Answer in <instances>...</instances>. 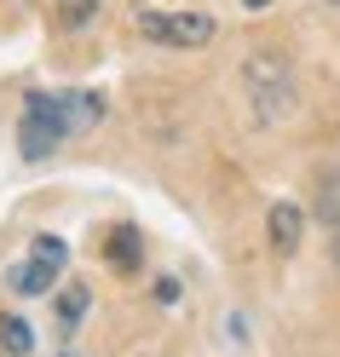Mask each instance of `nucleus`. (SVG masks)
<instances>
[{
    "mask_svg": "<svg viewBox=\"0 0 340 357\" xmlns=\"http://www.w3.org/2000/svg\"><path fill=\"white\" fill-rule=\"evenodd\" d=\"M104 116L98 93H24V116H17V150L24 162H47V155L75 139V132H93Z\"/></svg>",
    "mask_w": 340,
    "mask_h": 357,
    "instance_id": "nucleus-1",
    "label": "nucleus"
},
{
    "mask_svg": "<svg viewBox=\"0 0 340 357\" xmlns=\"http://www.w3.org/2000/svg\"><path fill=\"white\" fill-rule=\"evenodd\" d=\"M242 86H248V98H254L260 121H277L283 109L294 104V70L283 63V52H271V47H260L254 58L242 63Z\"/></svg>",
    "mask_w": 340,
    "mask_h": 357,
    "instance_id": "nucleus-2",
    "label": "nucleus"
},
{
    "mask_svg": "<svg viewBox=\"0 0 340 357\" xmlns=\"http://www.w3.org/2000/svg\"><path fill=\"white\" fill-rule=\"evenodd\" d=\"M64 259H70L64 236H35L29 242V259L6 271V288H12V294H47V288L64 277Z\"/></svg>",
    "mask_w": 340,
    "mask_h": 357,
    "instance_id": "nucleus-3",
    "label": "nucleus"
},
{
    "mask_svg": "<svg viewBox=\"0 0 340 357\" xmlns=\"http://www.w3.org/2000/svg\"><path fill=\"white\" fill-rule=\"evenodd\" d=\"M139 35L162 40V47H208L214 17L208 12H139Z\"/></svg>",
    "mask_w": 340,
    "mask_h": 357,
    "instance_id": "nucleus-4",
    "label": "nucleus"
},
{
    "mask_svg": "<svg viewBox=\"0 0 340 357\" xmlns=\"http://www.w3.org/2000/svg\"><path fill=\"white\" fill-rule=\"evenodd\" d=\"M265 225H271V248H277V254H294V248H300V231H306V219H300V208H294V202H277Z\"/></svg>",
    "mask_w": 340,
    "mask_h": 357,
    "instance_id": "nucleus-5",
    "label": "nucleus"
},
{
    "mask_svg": "<svg viewBox=\"0 0 340 357\" xmlns=\"http://www.w3.org/2000/svg\"><path fill=\"white\" fill-rule=\"evenodd\" d=\"M139 254H145V242H139V231H133V225L110 231V242H104V259L116 265V271H139Z\"/></svg>",
    "mask_w": 340,
    "mask_h": 357,
    "instance_id": "nucleus-6",
    "label": "nucleus"
},
{
    "mask_svg": "<svg viewBox=\"0 0 340 357\" xmlns=\"http://www.w3.org/2000/svg\"><path fill=\"white\" fill-rule=\"evenodd\" d=\"M87 305H93V300H87V288H81V282H70V288L58 294V328L70 334V328H75V323L87 317Z\"/></svg>",
    "mask_w": 340,
    "mask_h": 357,
    "instance_id": "nucleus-7",
    "label": "nucleus"
},
{
    "mask_svg": "<svg viewBox=\"0 0 340 357\" xmlns=\"http://www.w3.org/2000/svg\"><path fill=\"white\" fill-rule=\"evenodd\" d=\"M0 346H6L12 357H29L35 351V328L24 317H0Z\"/></svg>",
    "mask_w": 340,
    "mask_h": 357,
    "instance_id": "nucleus-8",
    "label": "nucleus"
},
{
    "mask_svg": "<svg viewBox=\"0 0 340 357\" xmlns=\"http://www.w3.org/2000/svg\"><path fill=\"white\" fill-rule=\"evenodd\" d=\"M58 12H64V24L75 29V24H87V17L98 12V0H58Z\"/></svg>",
    "mask_w": 340,
    "mask_h": 357,
    "instance_id": "nucleus-9",
    "label": "nucleus"
},
{
    "mask_svg": "<svg viewBox=\"0 0 340 357\" xmlns=\"http://www.w3.org/2000/svg\"><path fill=\"white\" fill-rule=\"evenodd\" d=\"M242 6H248V12H265V6H271V0H242Z\"/></svg>",
    "mask_w": 340,
    "mask_h": 357,
    "instance_id": "nucleus-10",
    "label": "nucleus"
},
{
    "mask_svg": "<svg viewBox=\"0 0 340 357\" xmlns=\"http://www.w3.org/2000/svg\"><path fill=\"white\" fill-rule=\"evenodd\" d=\"M329 6H340V0H329Z\"/></svg>",
    "mask_w": 340,
    "mask_h": 357,
    "instance_id": "nucleus-11",
    "label": "nucleus"
}]
</instances>
